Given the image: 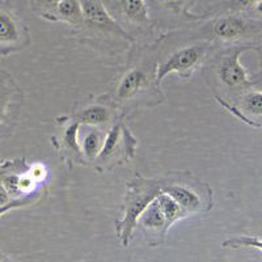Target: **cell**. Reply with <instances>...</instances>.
Masks as SVG:
<instances>
[{
    "mask_svg": "<svg viewBox=\"0 0 262 262\" xmlns=\"http://www.w3.org/2000/svg\"><path fill=\"white\" fill-rule=\"evenodd\" d=\"M222 247L226 249H256L261 252L262 243L259 236H233L222 243Z\"/></svg>",
    "mask_w": 262,
    "mask_h": 262,
    "instance_id": "cell-20",
    "label": "cell"
},
{
    "mask_svg": "<svg viewBox=\"0 0 262 262\" xmlns=\"http://www.w3.org/2000/svg\"><path fill=\"white\" fill-rule=\"evenodd\" d=\"M24 92L13 76L6 70H0V140L13 134L18 122Z\"/></svg>",
    "mask_w": 262,
    "mask_h": 262,
    "instance_id": "cell-12",
    "label": "cell"
},
{
    "mask_svg": "<svg viewBox=\"0 0 262 262\" xmlns=\"http://www.w3.org/2000/svg\"><path fill=\"white\" fill-rule=\"evenodd\" d=\"M30 42L32 37L25 21L8 2L0 0V57L23 51Z\"/></svg>",
    "mask_w": 262,
    "mask_h": 262,
    "instance_id": "cell-11",
    "label": "cell"
},
{
    "mask_svg": "<svg viewBox=\"0 0 262 262\" xmlns=\"http://www.w3.org/2000/svg\"><path fill=\"white\" fill-rule=\"evenodd\" d=\"M109 15L135 42H144L155 34L146 0H102Z\"/></svg>",
    "mask_w": 262,
    "mask_h": 262,
    "instance_id": "cell-10",
    "label": "cell"
},
{
    "mask_svg": "<svg viewBox=\"0 0 262 262\" xmlns=\"http://www.w3.org/2000/svg\"><path fill=\"white\" fill-rule=\"evenodd\" d=\"M0 261H3V256H2V253H0Z\"/></svg>",
    "mask_w": 262,
    "mask_h": 262,
    "instance_id": "cell-23",
    "label": "cell"
},
{
    "mask_svg": "<svg viewBox=\"0 0 262 262\" xmlns=\"http://www.w3.org/2000/svg\"><path fill=\"white\" fill-rule=\"evenodd\" d=\"M189 29L198 38L211 42L216 48L250 45L262 48V18L237 13L206 17Z\"/></svg>",
    "mask_w": 262,
    "mask_h": 262,
    "instance_id": "cell-5",
    "label": "cell"
},
{
    "mask_svg": "<svg viewBox=\"0 0 262 262\" xmlns=\"http://www.w3.org/2000/svg\"><path fill=\"white\" fill-rule=\"evenodd\" d=\"M161 193L167 194L185 214L209 212L214 207V193L209 184L188 170H173L156 179Z\"/></svg>",
    "mask_w": 262,
    "mask_h": 262,
    "instance_id": "cell-6",
    "label": "cell"
},
{
    "mask_svg": "<svg viewBox=\"0 0 262 262\" xmlns=\"http://www.w3.org/2000/svg\"><path fill=\"white\" fill-rule=\"evenodd\" d=\"M105 131L106 130L88 127V130L85 131V134L81 138L79 137L81 152H83L86 165H92L93 161L96 160V158H97L100 151H101L105 139Z\"/></svg>",
    "mask_w": 262,
    "mask_h": 262,
    "instance_id": "cell-19",
    "label": "cell"
},
{
    "mask_svg": "<svg viewBox=\"0 0 262 262\" xmlns=\"http://www.w3.org/2000/svg\"><path fill=\"white\" fill-rule=\"evenodd\" d=\"M83 24L74 34L84 42L107 54L130 50L135 41L109 15L102 0H79Z\"/></svg>",
    "mask_w": 262,
    "mask_h": 262,
    "instance_id": "cell-4",
    "label": "cell"
},
{
    "mask_svg": "<svg viewBox=\"0 0 262 262\" xmlns=\"http://www.w3.org/2000/svg\"><path fill=\"white\" fill-rule=\"evenodd\" d=\"M195 0H146L149 20L155 32L163 33L190 28L203 20L191 12Z\"/></svg>",
    "mask_w": 262,
    "mask_h": 262,
    "instance_id": "cell-9",
    "label": "cell"
},
{
    "mask_svg": "<svg viewBox=\"0 0 262 262\" xmlns=\"http://www.w3.org/2000/svg\"><path fill=\"white\" fill-rule=\"evenodd\" d=\"M70 117L80 123V126L107 130L117 119L123 116L112 101L111 96L102 95L78 102Z\"/></svg>",
    "mask_w": 262,
    "mask_h": 262,
    "instance_id": "cell-13",
    "label": "cell"
},
{
    "mask_svg": "<svg viewBox=\"0 0 262 262\" xmlns=\"http://www.w3.org/2000/svg\"><path fill=\"white\" fill-rule=\"evenodd\" d=\"M51 23H64L72 28V32L78 30L83 24V13L79 0H63L57 7Z\"/></svg>",
    "mask_w": 262,
    "mask_h": 262,
    "instance_id": "cell-18",
    "label": "cell"
},
{
    "mask_svg": "<svg viewBox=\"0 0 262 262\" xmlns=\"http://www.w3.org/2000/svg\"><path fill=\"white\" fill-rule=\"evenodd\" d=\"M156 201H158L160 209L163 210L164 215L167 216V219L169 221V223L172 224V226L176 223L177 221H180V219H184V217L188 216V215L182 211L181 207H180L169 195H167V194L160 193L156 196Z\"/></svg>",
    "mask_w": 262,
    "mask_h": 262,
    "instance_id": "cell-21",
    "label": "cell"
},
{
    "mask_svg": "<svg viewBox=\"0 0 262 262\" xmlns=\"http://www.w3.org/2000/svg\"><path fill=\"white\" fill-rule=\"evenodd\" d=\"M57 123L59 130L51 138V143L59 152L62 160L69 165V168L74 165H86L79 142L80 123L74 121L70 116L58 117Z\"/></svg>",
    "mask_w": 262,
    "mask_h": 262,
    "instance_id": "cell-14",
    "label": "cell"
},
{
    "mask_svg": "<svg viewBox=\"0 0 262 262\" xmlns=\"http://www.w3.org/2000/svg\"><path fill=\"white\" fill-rule=\"evenodd\" d=\"M62 2L63 0H29V4L38 17L51 23L55 9Z\"/></svg>",
    "mask_w": 262,
    "mask_h": 262,
    "instance_id": "cell-22",
    "label": "cell"
},
{
    "mask_svg": "<svg viewBox=\"0 0 262 262\" xmlns=\"http://www.w3.org/2000/svg\"><path fill=\"white\" fill-rule=\"evenodd\" d=\"M261 49L250 45H233L222 46L212 51L203 63V74L215 93V98L232 102L247 91L259 88L261 75L250 78L249 71L240 62V57L247 51H256L261 55Z\"/></svg>",
    "mask_w": 262,
    "mask_h": 262,
    "instance_id": "cell-3",
    "label": "cell"
},
{
    "mask_svg": "<svg viewBox=\"0 0 262 262\" xmlns=\"http://www.w3.org/2000/svg\"><path fill=\"white\" fill-rule=\"evenodd\" d=\"M217 104L231 114L254 128L262 126V93L259 88H252L238 96L235 101L226 102L217 100Z\"/></svg>",
    "mask_w": 262,
    "mask_h": 262,
    "instance_id": "cell-15",
    "label": "cell"
},
{
    "mask_svg": "<svg viewBox=\"0 0 262 262\" xmlns=\"http://www.w3.org/2000/svg\"><path fill=\"white\" fill-rule=\"evenodd\" d=\"M154 46L159 85L170 74L189 79L216 49L211 42L198 38L189 28L163 33L154 41Z\"/></svg>",
    "mask_w": 262,
    "mask_h": 262,
    "instance_id": "cell-2",
    "label": "cell"
},
{
    "mask_svg": "<svg viewBox=\"0 0 262 262\" xmlns=\"http://www.w3.org/2000/svg\"><path fill=\"white\" fill-rule=\"evenodd\" d=\"M160 193L156 179H146L140 173H135V176L127 182L121 207L122 217L116 224V235L122 247H128L137 229L138 219Z\"/></svg>",
    "mask_w": 262,
    "mask_h": 262,
    "instance_id": "cell-7",
    "label": "cell"
},
{
    "mask_svg": "<svg viewBox=\"0 0 262 262\" xmlns=\"http://www.w3.org/2000/svg\"><path fill=\"white\" fill-rule=\"evenodd\" d=\"M109 96L126 118H130L135 109L154 107L165 102V95L156 81L154 42H135L131 46L126 69Z\"/></svg>",
    "mask_w": 262,
    "mask_h": 262,
    "instance_id": "cell-1",
    "label": "cell"
},
{
    "mask_svg": "<svg viewBox=\"0 0 262 262\" xmlns=\"http://www.w3.org/2000/svg\"><path fill=\"white\" fill-rule=\"evenodd\" d=\"M0 161H2V160H0Z\"/></svg>",
    "mask_w": 262,
    "mask_h": 262,
    "instance_id": "cell-25",
    "label": "cell"
},
{
    "mask_svg": "<svg viewBox=\"0 0 262 262\" xmlns=\"http://www.w3.org/2000/svg\"><path fill=\"white\" fill-rule=\"evenodd\" d=\"M172 224L164 215L156 198L147 206L137 222V228H139L146 238L149 247H160L165 244L168 231Z\"/></svg>",
    "mask_w": 262,
    "mask_h": 262,
    "instance_id": "cell-16",
    "label": "cell"
},
{
    "mask_svg": "<svg viewBox=\"0 0 262 262\" xmlns=\"http://www.w3.org/2000/svg\"><path fill=\"white\" fill-rule=\"evenodd\" d=\"M127 119L121 117L105 131L102 148L92 164L97 172H112L114 168L134 160L138 140L128 128Z\"/></svg>",
    "mask_w": 262,
    "mask_h": 262,
    "instance_id": "cell-8",
    "label": "cell"
},
{
    "mask_svg": "<svg viewBox=\"0 0 262 262\" xmlns=\"http://www.w3.org/2000/svg\"><path fill=\"white\" fill-rule=\"evenodd\" d=\"M0 262H6V261H0Z\"/></svg>",
    "mask_w": 262,
    "mask_h": 262,
    "instance_id": "cell-24",
    "label": "cell"
},
{
    "mask_svg": "<svg viewBox=\"0 0 262 262\" xmlns=\"http://www.w3.org/2000/svg\"><path fill=\"white\" fill-rule=\"evenodd\" d=\"M261 3L262 0H222L210 6L201 15L206 18L223 15V13H237V15H248L262 18Z\"/></svg>",
    "mask_w": 262,
    "mask_h": 262,
    "instance_id": "cell-17",
    "label": "cell"
}]
</instances>
